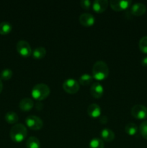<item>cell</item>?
<instances>
[{"label": "cell", "mask_w": 147, "mask_h": 148, "mask_svg": "<svg viewBox=\"0 0 147 148\" xmlns=\"http://www.w3.org/2000/svg\"><path fill=\"white\" fill-rule=\"evenodd\" d=\"M109 75V67L105 62L97 61L92 67V77L97 80H103Z\"/></svg>", "instance_id": "cell-1"}, {"label": "cell", "mask_w": 147, "mask_h": 148, "mask_svg": "<svg viewBox=\"0 0 147 148\" xmlns=\"http://www.w3.org/2000/svg\"><path fill=\"white\" fill-rule=\"evenodd\" d=\"M27 134V128L22 124H16L10 130V138L14 143L22 142L26 138Z\"/></svg>", "instance_id": "cell-2"}, {"label": "cell", "mask_w": 147, "mask_h": 148, "mask_svg": "<svg viewBox=\"0 0 147 148\" xmlns=\"http://www.w3.org/2000/svg\"><path fill=\"white\" fill-rule=\"evenodd\" d=\"M50 88L46 84L40 83L33 87L31 91V95L34 99L40 101L47 98L50 95Z\"/></svg>", "instance_id": "cell-3"}, {"label": "cell", "mask_w": 147, "mask_h": 148, "mask_svg": "<svg viewBox=\"0 0 147 148\" xmlns=\"http://www.w3.org/2000/svg\"><path fill=\"white\" fill-rule=\"evenodd\" d=\"M25 124L33 130H41L43 126V120L40 117L35 115H30L25 119Z\"/></svg>", "instance_id": "cell-4"}, {"label": "cell", "mask_w": 147, "mask_h": 148, "mask_svg": "<svg viewBox=\"0 0 147 148\" xmlns=\"http://www.w3.org/2000/svg\"><path fill=\"white\" fill-rule=\"evenodd\" d=\"M16 49L19 54L21 55L23 57H28L32 54V52H33L31 46L29 44L28 42L24 40H19L17 42L16 45Z\"/></svg>", "instance_id": "cell-5"}, {"label": "cell", "mask_w": 147, "mask_h": 148, "mask_svg": "<svg viewBox=\"0 0 147 148\" xmlns=\"http://www.w3.org/2000/svg\"><path fill=\"white\" fill-rule=\"evenodd\" d=\"M131 115L137 119H145L147 118V107L141 104L133 106L131 108Z\"/></svg>", "instance_id": "cell-6"}, {"label": "cell", "mask_w": 147, "mask_h": 148, "mask_svg": "<svg viewBox=\"0 0 147 148\" xmlns=\"http://www.w3.org/2000/svg\"><path fill=\"white\" fill-rule=\"evenodd\" d=\"M63 88L66 92L69 94H75L79 91V84L74 79H67L63 82Z\"/></svg>", "instance_id": "cell-7"}, {"label": "cell", "mask_w": 147, "mask_h": 148, "mask_svg": "<svg viewBox=\"0 0 147 148\" xmlns=\"http://www.w3.org/2000/svg\"><path fill=\"white\" fill-rule=\"evenodd\" d=\"M132 1L130 0H111L110 1L111 8L116 12L126 10L130 7Z\"/></svg>", "instance_id": "cell-8"}, {"label": "cell", "mask_w": 147, "mask_h": 148, "mask_svg": "<svg viewBox=\"0 0 147 148\" xmlns=\"http://www.w3.org/2000/svg\"><path fill=\"white\" fill-rule=\"evenodd\" d=\"M79 23L81 25L85 26V27H89L93 25L95 23V17L90 13H83L79 16Z\"/></svg>", "instance_id": "cell-9"}, {"label": "cell", "mask_w": 147, "mask_h": 148, "mask_svg": "<svg viewBox=\"0 0 147 148\" xmlns=\"http://www.w3.org/2000/svg\"><path fill=\"white\" fill-rule=\"evenodd\" d=\"M104 92L103 86L99 82H95L90 88V94L93 98H100Z\"/></svg>", "instance_id": "cell-10"}, {"label": "cell", "mask_w": 147, "mask_h": 148, "mask_svg": "<svg viewBox=\"0 0 147 148\" xmlns=\"http://www.w3.org/2000/svg\"><path fill=\"white\" fill-rule=\"evenodd\" d=\"M92 9L97 13L104 12L108 7V1L107 0H95L92 3Z\"/></svg>", "instance_id": "cell-11"}, {"label": "cell", "mask_w": 147, "mask_h": 148, "mask_svg": "<svg viewBox=\"0 0 147 148\" xmlns=\"http://www.w3.org/2000/svg\"><path fill=\"white\" fill-rule=\"evenodd\" d=\"M146 11V7L142 3H135L131 8V14L135 16H141Z\"/></svg>", "instance_id": "cell-12"}, {"label": "cell", "mask_w": 147, "mask_h": 148, "mask_svg": "<svg viewBox=\"0 0 147 148\" xmlns=\"http://www.w3.org/2000/svg\"><path fill=\"white\" fill-rule=\"evenodd\" d=\"M34 106L33 101L30 98H24L20 101L19 107L22 111H29Z\"/></svg>", "instance_id": "cell-13"}, {"label": "cell", "mask_w": 147, "mask_h": 148, "mask_svg": "<svg viewBox=\"0 0 147 148\" xmlns=\"http://www.w3.org/2000/svg\"><path fill=\"white\" fill-rule=\"evenodd\" d=\"M87 113L92 118H97L101 115V108L97 104L92 103L88 106Z\"/></svg>", "instance_id": "cell-14"}, {"label": "cell", "mask_w": 147, "mask_h": 148, "mask_svg": "<svg viewBox=\"0 0 147 148\" xmlns=\"http://www.w3.org/2000/svg\"><path fill=\"white\" fill-rule=\"evenodd\" d=\"M101 138L102 140L105 142H112L115 139V133L112 131L111 130L108 128L103 129L100 132Z\"/></svg>", "instance_id": "cell-15"}, {"label": "cell", "mask_w": 147, "mask_h": 148, "mask_svg": "<svg viewBox=\"0 0 147 148\" xmlns=\"http://www.w3.org/2000/svg\"><path fill=\"white\" fill-rule=\"evenodd\" d=\"M46 54V49L43 46H38L35 48L32 52L33 58L35 59H41L44 58Z\"/></svg>", "instance_id": "cell-16"}, {"label": "cell", "mask_w": 147, "mask_h": 148, "mask_svg": "<svg viewBox=\"0 0 147 148\" xmlns=\"http://www.w3.org/2000/svg\"><path fill=\"white\" fill-rule=\"evenodd\" d=\"M4 119L5 121L10 124H16L19 120L18 115L14 111H8L4 116Z\"/></svg>", "instance_id": "cell-17"}, {"label": "cell", "mask_w": 147, "mask_h": 148, "mask_svg": "<svg viewBox=\"0 0 147 148\" xmlns=\"http://www.w3.org/2000/svg\"><path fill=\"white\" fill-rule=\"evenodd\" d=\"M27 148H40V140L35 137H30L26 142Z\"/></svg>", "instance_id": "cell-18"}, {"label": "cell", "mask_w": 147, "mask_h": 148, "mask_svg": "<svg viewBox=\"0 0 147 148\" xmlns=\"http://www.w3.org/2000/svg\"><path fill=\"white\" fill-rule=\"evenodd\" d=\"M138 127L134 123H128L125 127V132L127 134L130 136H134L138 132Z\"/></svg>", "instance_id": "cell-19"}, {"label": "cell", "mask_w": 147, "mask_h": 148, "mask_svg": "<svg viewBox=\"0 0 147 148\" xmlns=\"http://www.w3.org/2000/svg\"><path fill=\"white\" fill-rule=\"evenodd\" d=\"M12 26L9 22H2L0 23V34L7 35L12 31Z\"/></svg>", "instance_id": "cell-20"}, {"label": "cell", "mask_w": 147, "mask_h": 148, "mask_svg": "<svg viewBox=\"0 0 147 148\" xmlns=\"http://www.w3.org/2000/svg\"><path fill=\"white\" fill-rule=\"evenodd\" d=\"M93 79V77L89 74H83L81 75L80 77L79 78V83L82 85H88L91 83V82Z\"/></svg>", "instance_id": "cell-21"}, {"label": "cell", "mask_w": 147, "mask_h": 148, "mask_svg": "<svg viewBox=\"0 0 147 148\" xmlns=\"http://www.w3.org/2000/svg\"><path fill=\"white\" fill-rule=\"evenodd\" d=\"M104 142L100 138L95 137L89 142V148H104Z\"/></svg>", "instance_id": "cell-22"}, {"label": "cell", "mask_w": 147, "mask_h": 148, "mask_svg": "<svg viewBox=\"0 0 147 148\" xmlns=\"http://www.w3.org/2000/svg\"><path fill=\"white\" fill-rule=\"evenodd\" d=\"M12 75L13 72L12 69H9V68H6V69H4L1 72L0 77H1V79H3V80H9V79L12 78Z\"/></svg>", "instance_id": "cell-23"}, {"label": "cell", "mask_w": 147, "mask_h": 148, "mask_svg": "<svg viewBox=\"0 0 147 148\" xmlns=\"http://www.w3.org/2000/svg\"><path fill=\"white\" fill-rule=\"evenodd\" d=\"M138 46L141 52L147 53V36H144L140 39Z\"/></svg>", "instance_id": "cell-24"}, {"label": "cell", "mask_w": 147, "mask_h": 148, "mask_svg": "<svg viewBox=\"0 0 147 148\" xmlns=\"http://www.w3.org/2000/svg\"><path fill=\"white\" fill-rule=\"evenodd\" d=\"M139 131L141 136L147 140V121H143L139 127Z\"/></svg>", "instance_id": "cell-25"}, {"label": "cell", "mask_w": 147, "mask_h": 148, "mask_svg": "<svg viewBox=\"0 0 147 148\" xmlns=\"http://www.w3.org/2000/svg\"><path fill=\"white\" fill-rule=\"evenodd\" d=\"M79 3H80L81 7L84 10H89L92 6V1H89V0H82Z\"/></svg>", "instance_id": "cell-26"}, {"label": "cell", "mask_w": 147, "mask_h": 148, "mask_svg": "<svg viewBox=\"0 0 147 148\" xmlns=\"http://www.w3.org/2000/svg\"><path fill=\"white\" fill-rule=\"evenodd\" d=\"M141 64L144 66H147V56H145L141 59Z\"/></svg>", "instance_id": "cell-27"}, {"label": "cell", "mask_w": 147, "mask_h": 148, "mask_svg": "<svg viewBox=\"0 0 147 148\" xmlns=\"http://www.w3.org/2000/svg\"><path fill=\"white\" fill-rule=\"evenodd\" d=\"M99 121H100L101 123H102V124H106L107 121H108V118H107V116H102L100 118V120H99Z\"/></svg>", "instance_id": "cell-28"}, {"label": "cell", "mask_w": 147, "mask_h": 148, "mask_svg": "<svg viewBox=\"0 0 147 148\" xmlns=\"http://www.w3.org/2000/svg\"><path fill=\"white\" fill-rule=\"evenodd\" d=\"M3 90V83H2V81H1V78H0V93Z\"/></svg>", "instance_id": "cell-29"}]
</instances>
